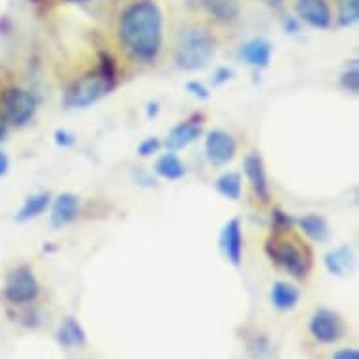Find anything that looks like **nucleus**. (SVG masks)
<instances>
[{
    "instance_id": "10",
    "label": "nucleus",
    "mask_w": 359,
    "mask_h": 359,
    "mask_svg": "<svg viewBox=\"0 0 359 359\" xmlns=\"http://www.w3.org/2000/svg\"><path fill=\"white\" fill-rule=\"evenodd\" d=\"M295 12L312 29H327L331 25V10L325 0H297Z\"/></svg>"
},
{
    "instance_id": "34",
    "label": "nucleus",
    "mask_w": 359,
    "mask_h": 359,
    "mask_svg": "<svg viewBox=\"0 0 359 359\" xmlns=\"http://www.w3.org/2000/svg\"><path fill=\"white\" fill-rule=\"evenodd\" d=\"M8 136V121L0 115V142H4Z\"/></svg>"
},
{
    "instance_id": "18",
    "label": "nucleus",
    "mask_w": 359,
    "mask_h": 359,
    "mask_svg": "<svg viewBox=\"0 0 359 359\" xmlns=\"http://www.w3.org/2000/svg\"><path fill=\"white\" fill-rule=\"evenodd\" d=\"M271 303L278 311H292L299 303V290L294 284L277 280L271 288Z\"/></svg>"
},
{
    "instance_id": "20",
    "label": "nucleus",
    "mask_w": 359,
    "mask_h": 359,
    "mask_svg": "<svg viewBox=\"0 0 359 359\" xmlns=\"http://www.w3.org/2000/svg\"><path fill=\"white\" fill-rule=\"evenodd\" d=\"M299 228L305 231L306 237H311L312 241L316 243H324L330 237V224L320 215H305V217H301Z\"/></svg>"
},
{
    "instance_id": "2",
    "label": "nucleus",
    "mask_w": 359,
    "mask_h": 359,
    "mask_svg": "<svg viewBox=\"0 0 359 359\" xmlns=\"http://www.w3.org/2000/svg\"><path fill=\"white\" fill-rule=\"evenodd\" d=\"M215 57V40L205 29L187 27L175 41V62L181 70H203Z\"/></svg>"
},
{
    "instance_id": "22",
    "label": "nucleus",
    "mask_w": 359,
    "mask_h": 359,
    "mask_svg": "<svg viewBox=\"0 0 359 359\" xmlns=\"http://www.w3.org/2000/svg\"><path fill=\"white\" fill-rule=\"evenodd\" d=\"M241 175L239 173H233V171H228L224 173L222 177L217 179V192L220 196H224L226 200L237 201L241 198Z\"/></svg>"
},
{
    "instance_id": "24",
    "label": "nucleus",
    "mask_w": 359,
    "mask_h": 359,
    "mask_svg": "<svg viewBox=\"0 0 359 359\" xmlns=\"http://www.w3.org/2000/svg\"><path fill=\"white\" fill-rule=\"evenodd\" d=\"M339 85L342 87V90H346L350 95H358L359 90V70L358 65H355V60H353V65L350 68L342 72L341 79H339Z\"/></svg>"
},
{
    "instance_id": "31",
    "label": "nucleus",
    "mask_w": 359,
    "mask_h": 359,
    "mask_svg": "<svg viewBox=\"0 0 359 359\" xmlns=\"http://www.w3.org/2000/svg\"><path fill=\"white\" fill-rule=\"evenodd\" d=\"M335 359H359V352L355 348H346V350H339L333 353Z\"/></svg>"
},
{
    "instance_id": "32",
    "label": "nucleus",
    "mask_w": 359,
    "mask_h": 359,
    "mask_svg": "<svg viewBox=\"0 0 359 359\" xmlns=\"http://www.w3.org/2000/svg\"><path fill=\"white\" fill-rule=\"evenodd\" d=\"M8 170H10V160H8L6 153H2V151H0V177L6 175Z\"/></svg>"
},
{
    "instance_id": "3",
    "label": "nucleus",
    "mask_w": 359,
    "mask_h": 359,
    "mask_svg": "<svg viewBox=\"0 0 359 359\" xmlns=\"http://www.w3.org/2000/svg\"><path fill=\"white\" fill-rule=\"evenodd\" d=\"M113 87H115V83L107 79L106 76H102L100 72L88 74L79 81L72 83V87L65 95V106L70 109H85L109 95Z\"/></svg>"
},
{
    "instance_id": "21",
    "label": "nucleus",
    "mask_w": 359,
    "mask_h": 359,
    "mask_svg": "<svg viewBox=\"0 0 359 359\" xmlns=\"http://www.w3.org/2000/svg\"><path fill=\"white\" fill-rule=\"evenodd\" d=\"M154 171L158 173L162 179H168V181H177L187 173L184 170V164L179 160V156L173 153H165L162 154L156 164H154Z\"/></svg>"
},
{
    "instance_id": "7",
    "label": "nucleus",
    "mask_w": 359,
    "mask_h": 359,
    "mask_svg": "<svg viewBox=\"0 0 359 359\" xmlns=\"http://www.w3.org/2000/svg\"><path fill=\"white\" fill-rule=\"evenodd\" d=\"M311 335L322 344H335L344 335V322L331 309H318L314 311L309 322Z\"/></svg>"
},
{
    "instance_id": "25",
    "label": "nucleus",
    "mask_w": 359,
    "mask_h": 359,
    "mask_svg": "<svg viewBox=\"0 0 359 359\" xmlns=\"http://www.w3.org/2000/svg\"><path fill=\"white\" fill-rule=\"evenodd\" d=\"M102 76H106L107 79H111L115 83L117 79V66H115V60L109 57L107 53H100V68H98Z\"/></svg>"
},
{
    "instance_id": "11",
    "label": "nucleus",
    "mask_w": 359,
    "mask_h": 359,
    "mask_svg": "<svg viewBox=\"0 0 359 359\" xmlns=\"http://www.w3.org/2000/svg\"><path fill=\"white\" fill-rule=\"evenodd\" d=\"M79 215V198L72 192H62L51 205V226L55 230L66 228L68 224L76 222Z\"/></svg>"
},
{
    "instance_id": "27",
    "label": "nucleus",
    "mask_w": 359,
    "mask_h": 359,
    "mask_svg": "<svg viewBox=\"0 0 359 359\" xmlns=\"http://www.w3.org/2000/svg\"><path fill=\"white\" fill-rule=\"evenodd\" d=\"M158 149H160L158 137H147V140H143V142L137 145V154L143 156V158H147V156H153V154L158 153Z\"/></svg>"
},
{
    "instance_id": "26",
    "label": "nucleus",
    "mask_w": 359,
    "mask_h": 359,
    "mask_svg": "<svg viewBox=\"0 0 359 359\" xmlns=\"http://www.w3.org/2000/svg\"><path fill=\"white\" fill-rule=\"evenodd\" d=\"M271 224H273V230L278 233V231L290 230V228H292V224H294V220H292L286 212L280 211V209H275L271 217Z\"/></svg>"
},
{
    "instance_id": "1",
    "label": "nucleus",
    "mask_w": 359,
    "mask_h": 359,
    "mask_svg": "<svg viewBox=\"0 0 359 359\" xmlns=\"http://www.w3.org/2000/svg\"><path fill=\"white\" fill-rule=\"evenodd\" d=\"M121 41L134 59L154 62L162 49V12L151 0L136 2L121 15Z\"/></svg>"
},
{
    "instance_id": "8",
    "label": "nucleus",
    "mask_w": 359,
    "mask_h": 359,
    "mask_svg": "<svg viewBox=\"0 0 359 359\" xmlns=\"http://www.w3.org/2000/svg\"><path fill=\"white\" fill-rule=\"evenodd\" d=\"M237 153V142L226 130H211L205 137L207 160L212 165H226Z\"/></svg>"
},
{
    "instance_id": "16",
    "label": "nucleus",
    "mask_w": 359,
    "mask_h": 359,
    "mask_svg": "<svg viewBox=\"0 0 359 359\" xmlns=\"http://www.w3.org/2000/svg\"><path fill=\"white\" fill-rule=\"evenodd\" d=\"M325 269L335 277H348L353 267V252L348 245L337 247L324 256Z\"/></svg>"
},
{
    "instance_id": "4",
    "label": "nucleus",
    "mask_w": 359,
    "mask_h": 359,
    "mask_svg": "<svg viewBox=\"0 0 359 359\" xmlns=\"http://www.w3.org/2000/svg\"><path fill=\"white\" fill-rule=\"evenodd\" d=\"M265 252L271 258V262L283 267L284 271L294 278H305L311 269V258L309 254L295 245L294 241H278L271 239L265 245Z\"/></svg>"
},
{
    "instance_id": "15",
    "label": "nucleus",
    "mask_w": 359,
    "mask_h": 359,
    "mask_svg": "<svg viewBox=\"0 0 359 359\" xmlns=\"http://www.w3.org/2000/svg\"><path fill=\"white\" fill-rule=\"evenodd\" d=\"M57 341H59V344L65 350H79V348L87 344V333H85L83 325L74 316H68L60 324L59 333H57Z\"/></svg>"
},
{
    "instance_id": "35",
    "label": "nucleus",
    "mask_w": 359,
    "mask_h": 359,
    "mask_svg": "<svg viewBox=\"0 0 359 359\" xmlns=\"http://www.w3.org/2000/svg\"><path fill=\"white\" fill-rule=\"evenodd\" d=\"M284 29L288 30L290 34H295V32H297V30H299V25L295 23L294 19H288V21H286V23H284Z\"/></svg>"
},
{
    "instance_id": "29",
    "label": "nucleus",
    "mask_w": 359,
    "mask_h": 359,
    "mask_svg": "<svg viewBox=\"0 0 359 359\" xmlns=\"http://www.w3.org/2000/svg\"><path fill=\"white\" fill-rule=\"evenodd\" d=\"M53 140H55V143H57V145L62 149L72 147V145L76 143V137H74V134H72V132H68V130H60V128L55 130Z\"/></svg>"
},
{
    "instance_id": "9",
    "label": "nucleus",
    "mask_w": 359,
    "mask_h": 359,
    "mask_svg": "<svg viewBox=\"0 0 359 359\" xmlns=\"http://www.w3.org/2000/svg\"><path fill=\"white\" fill-rule=\"evenodd\" d=\"M220 247L226 256V259L230 262L233 267H239L243 259V231L241 222L237 218H231L230 222H226L220 236Z\"/></svg>"
},
{
    "instance_id": "28",
    "label": "nucleus",
    "mask_w": 359,
    "mask_h": 359,
    "mask_svg": "<svg viewBox=\"0 0 359 359\" xmlns=\"http://www.w3.org/2000/svg\"><path fill=\"white\" fill-rule=\"evenodd\" d=\"M187 93L194 96V98H200V100H209V96H211L209 88H207L205 85H203V83H200V81H189V83H187Z\"/></svg>"
},
{
    "instance_id": "13",
    "label": "nucleus",
    "mask_w": 359,
    "mask_h": 359,
    "mask_svg": "<svg viewBox=\"0 0 359 359\" xmlns=\"http://www.w3.org/2000/svg\"><path fill=\"white\" fill-rule=\"evenodd\" d=\"M201 136V123L198 118H189L184 123L177 124L171 128L165 140V147L170 151H181V149L189 147L190 143H194Z\"/></svg>"
},
{
    "instance_id": "6",
    "label": "nucleus",
    "mask_w": 359,
    "mask_h": 359,
    "mask_svg": "<svg viewBox=\"0 0 359 359\" xmlns=\"http://www.w3.org/2000/svg\"><path fill=\"white\" fill-rule=\"evenodd\" d=\"M38 294H40V284L29 265H18L8 273L6 284H4V297L12 305L32 303Z\"/></svg>"
},
{
    "instance_id": "12",
    "label": "nucleus",
    "mask_w": 359,
    "mask_h": 359,
    "mask_svg": "<svg viewBox=\"0 0 359 359\" xmlns=\"http://www.w3.org/2000/svg\"><path fill=\"white\" fill-rule=\"evenodd\" d=\"M271 41L264 40V38H256V40H250L245 46H241L237 57L243 62H247L248 66H254V68H267L269 62H271Z\"/></svg>"
},
{
    "instance_id": "17",
    "label": "nucleus",
    "mask_w": 359,
    "mask_h": 359,
    "mask_svg": "<svg viewBox=\"0 0 359 359\" xmlns=\"http://www.w3.org/2000/svg\"><path fill=\"white\" fill-rule=\"evenodd\" d=\"M49 205H51V196H49L48 192H40V194L29 196V198L23 201V205H21V209L18 211V215H15V220L21 224L30 222V220H34V218H38L40 215H43Z\"/></svg>"
},
{
    "instance_id": "36",
    "label": "nucleus",
    "mask_w": 359,
    "mask_h": 359,
    "mask_svg": "<svg viewBox=\"0 0 359 359\" xmlns=\"http://www.w3.org/2000/svg\"><path fill=\"white\" fill-rule=\"evenodd\" d=\"M68 4H81V2H87V0H65Z\"/></svg>"
},
{
    "instance_id": "19",
    "label": "nucleus",
    "mask_w": 359,
    "mask_h": 359,
    "mask_svg": "<svg viewBox=\"0 0 359 359\" xmlns=\"http://www.w3.org/2000/svg\"><path fill=\"white\" fill-rule=\"evenodd\" d=\"M203 6L212 18L217 21H222V23H231L239 18V10H241V4L239 0H201Z\"/></svg>"
},
{
    "instance_id": "23",
    "label": "nucleus",
    "mask_w": 359,
    "mask_h": 359,
    "mask_svg": "<svg viewBox=\"0 0 359 359\" xmlns=\"http://www.w3.org/2000/svg\"><path fill=\"white\" fill-rule=\"evenodd\" d=\"M359 19V0H339V27L348 29Z\"/></svg>"
},
{
    "instance_id": "30",
    "label": "nucleus",
    "mask_w": 359,
    "mask_h": 359,
    "mask_svg": "<svg viewBox=\"0 0 359 359\" xmlns=\"http://www.w3.org/2000/svg\"><path fill=\"white\" fill-rule=\"evenodd\" d=\"M233 77V70L228 68V66H218L215 74H212V85L218 87V85H224V83H228Z\"/></svg>"
},
{
    "instance_id": "33",
    "label": "nucleus",
    "mask_w": 359,
    "mask_h": 359,
    "mask_svg": "<svg viewBox=\"0 0 359 359\" xmlns=\"http://www.w3.org/2000/svg\"><path fill=\"white\" fill-rule=\"evenodd\" d=\"M158 111H160L158 102H149V104H147V117L149 118L156 117V115H158Z\"/></svg>"
},
{
    "instance_id": "14",
    "label": "nucleus",
    "mask_w": 359,
    "mask_h": 359,
    "mask_svg": "<svg viewBox=\"0 0 359 359\" xmlns=\"http://www.w3.org/2000/svg\"><path fill=\"white\" fill-rule=\"evenodd\" d=\"M245 173H247V179L252 187L254 194L258 196L259 200H267L269 198V183H267L264 160L258 153L248 154L245 158Z\"/></svg>"
},
{
    "instance_id": "5",
    "label": "nucleus",
    "mask_w": 359,
    "mask_h": 359,
    "mask_svg": "<svg viewBox=\"0 0 359 359\" xmlns=\"http://www.w3.org/2000/svg\"><path fill=\"white\" fill-rule=\"evenodd\" d=\"M0 107H2V117L6 118L8 124L25 126L36 115L38 102H36L34 96L23 88L10 87L0 96Z\"/></svg>"
}]
</instances>
